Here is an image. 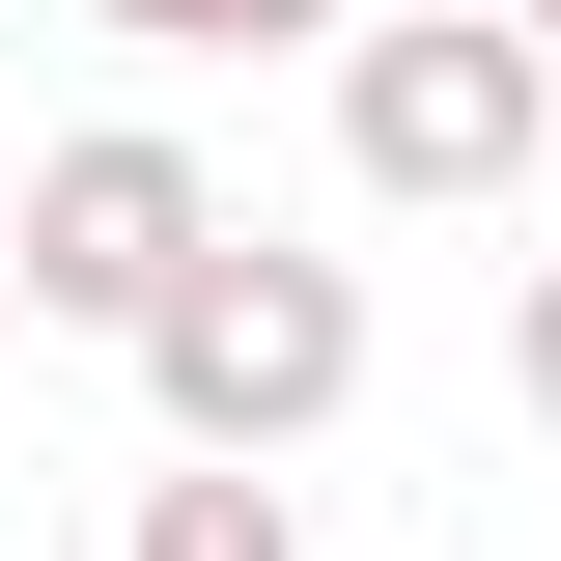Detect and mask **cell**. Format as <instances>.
<instances>
[{"label":"cell","instance_id":"1","mask_svg":"<svg viewBox=\"0 0 561 561\" xmlns=\"http://www.w3.org/2000/svg\"><path fill=\"white\" fill-rule=\"evenodd\" d=\"M337 169L421 225H505L561 169V57L505 28V0H393V28H337Z\"/></svg>","mask_w":561,"mask_h":561},{"label":"cell","instance_id":"2","mask_svg":"<svg viewBox=\"0 0 561 561\" xmlns=\"http://www.w3.org/2000/svg\"><path fill=\"white\" fill-rule=\"evenodd\" d=\"M337 393H365V253H280V225H225V253H197V309L140 337V421H169L197 478H280Z\"/></svg>","mask_w":561,"mask_h":561},{"label":"cell","instance_id":"3","mask_svg":"<svg viewBox=\"0 0 561 561\" xmlns=\"http://www.w3.org/2000/svg\"><path fill=\"white\" fill-rule=\"evenodd\" d=\"M0 253H28V337H169L197 253H225V169H197L169 113H84V140H28Z\"/></svg>","mask_w":561,"mask_h":561},{"label":"cell","instance_id":"4","mask_svg":"<svg viewBox=\"0 0 561 561\" xmlns=\"http://www.w3.org/2000/svg\"><path fill=\"white\" fill-rule=\"evenodd\" d=\"M113 561H309V505L280 478H197V449H169V478H140V534Z\"/></svg>","mask_w":561,"mask_h":561},{"label":"cell","instance_id":"5","mask_svg":"<svg viewBox=\"0 0 561 561\" xmlns=\"http://www.w3.org/2000/svg\"><path fill=\"white\" fill-rule=\"evenodd\" d=\"M84 28H140V57H309V28H365V0H84Z\"/></svg>","mask_w":561,"mask_h":561},{"label":"cell","instance_id":"6","mask_svg":"<svg viewBox=\"0 0 561 561\" xmlns=\"http://www.w3.org/2000/svg\"><path fill=\"white\" fill-rule=\"evenodd\" d=\"M505 393H534V421H561V253H534V309H505Z\"/></svg>","mask_w":561,"mask_h":561},{"label":"cell","instance_id":"7","mask_svg":"<svg viewBox=\"0 0 561 561\" xmlns=\"http://www.w3.org/2000/svg\"><path fill=\"white\" fill-rule=\"evenodd\" d=\"M0 365H28V253H0Z\"/></svg>","mask_w":561,"mask_h":561},{"label":"cell","instance_id":"8","mask_svg":"<svg viewBox=\"0 0 561 561\" xmlns=\"http://www.w3.org/2000/svg\"><path fill=\"white\" fill-rule=\"evenodd\" d=\"M505 28H534V57H561V0H505Z\"/></svg>","mask_w":561,"mask_h":561},{"label":"cell","instance_id":"9","mask_svg":"<svg viewBox=\"0 0 561 561\" xmlns=\"http://www.w3.org/2000/svg\"><path fill=\"white\" fill-rule=\"evenodd\" d=\"M365 28H393V0H365Z\"/></svg>","mask_w":561,"mask_h":561}]
</instances>
